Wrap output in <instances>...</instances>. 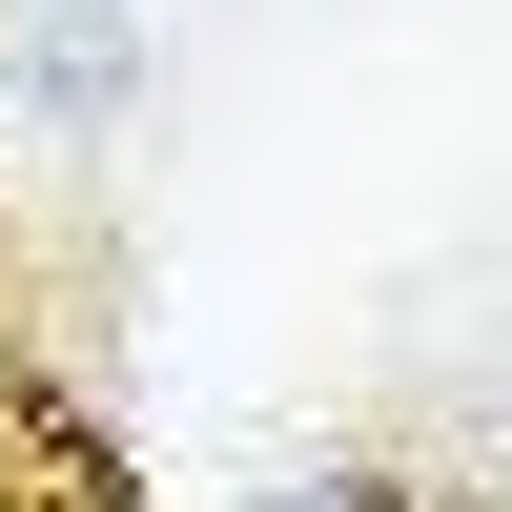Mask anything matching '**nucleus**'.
I'll return each instance as SVG.
<instances>
[{"mask_svg":"<svg viewBox=\"0 0 512 512\" xmlns=\"http://www.w3.org/2000/svg\"><path fill=\"white\" fill-rule=\"evenodd\" d=\"M267 512H410V492H369L349 451H328V492H267Z\"/></svg>","mask_w":512,"mask_h":512,"instance_id":"obj_2","label":"nucleus"},{"mask_svg":"<svg viewBox=\"0 0 512 512\" xmlns=\"http://www.w3.org/2000/svg\"><path fill=\"white\" fill-rule=\"evenodd\" d=\"M21 103H41V123H123V103H144V0H41Z\"/></svg>","mask_w":512,"mask_h":512,"instance_id":"obj_1","label":"nucleus"}]
</instances>
